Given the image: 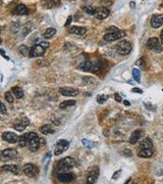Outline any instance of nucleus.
I'll return each mask as SVG.
<instances>
[{
  "label": "nucleus",
  "mask_w": 163,
  "mask_h": 184,
  "mask_svg": "<svg viewBox=\"0 0 163 184\" xmlns=\"http://www.w3.org/2000/svg\"><path fill=\"white\" fill-rule=\"evenodd\" d=\"M24 172H25V174L27 176H29V177H34V176H36L37 173H38V169H37V167L33 164H27L25 165V167H24Z\"/></svg>",
  "instance_id": "15"
},
{
  "label": "nucleus",
  "mask_w": 163,
  "mask_h": 184,
  "mask_svg": "<svg viewBox=\"0 0 163 184\" xmlns=\"http://www.w3.org/2000/svg\"><path fill=\"white\" fill-rule=\"evenodd\" d=\"M40 131H41V133L44 135H49V134H52L53 132H54V130H53L49 125H44L40 128Z\"/></svg>",
  "instance_id": "28"
},
{
  "label": "nucleus",
  "mask_w": 163,
  "mask_h": 184,
  "mask_svg": "<svg viewBox=\"0 0 163 184\" xmlns=\"http://www.w3.org/2000/svg\"><path fill=\"white\" fill-rule=\"evenodd\" d=\"M150 24L152 26V28L158 29L163 25V15H154L153 17L151 18Z\"/></svg>",
  "instance_id": "14"
},
{
  "label": "nucleus",
  "mask_w": 163,
  "mask_h": 184,
  "mask_svg": "<svg viewBox=\"0 0 163 184\" xmlns=\"http://www.w3.org/2000/svg\"><path fill=\"white\" fill-rule=\"evenodd\" d=\"M29 125H30V120L28 118H20V120L15 122V124L13 125V129H15L17 131L23 132Z\"/></svg>",
  "instance_id": "9"
},
{
  "label": "nucleus",
  "mask_w": 163,
  "mask_h": 184,
  "mask_svg": "<svg viewBox=\"0 0 163 184\" xmlns=\"http://www.w3.org/2000/svg\"><path fill=\"white\" fill-rule=\"evenodd\" d=\"M147 47H148L149 49L154 50L155 52L157 53H160L163 49L161 43H160V41L158 40V38L156 37H151L150 39L147 41Z\"/></svg>",
  "instance_id": "5"
},
{
  "label": "nucleus",
  "mask_w": 163,
  "mask_h": 184,
  "mask_svg": "<svg viewBox=\"0 0 163 184\" xmlns=\"http://www.w3.org/2000/svg\"><path fill=\"white\" fill-rule=\"evenodd\" d=\"M133 77L135 79L136 82H140L141 81V74H140V71L138 69H133Z\"/></svg>",
  "instance_id": "32"
},
{
  "label": "nucleus",
  "mask_w": 163,
  "mask_h": 184,
  "mask_svg": "<svg viewBox=\"0 0 163 184\" xmlns=\"http://www.w3.org/2000/svg\"><path fill=\"white\" fill-rule=\"evenodd\" d=\"M140 147L141 150H144V148H152L153 147V142L150 138H146V139H143L142 141H140Z\"/></svg>",
  "instance_id": "24"
},
{
  "label": "nucleus",
  "mask_w": 163,
  "mask_h": 184,
  "mask_svg": "<svg viewBox=\"0 0 163 184\" xmlns=\"http://www.w3.org/2000/svg\"><path fill=\"white\" fill-rule=\"evenodd\" d=\"M67 1H74V0H67Z\"/></svg>",
  "instance_id": "46"
},
{
  "label": "nucleus",
  "mask_w": 163,
  "mask_h": 184,
  "mask_svg": "<svg viewBox=\"0 0 163 184\" xmlns=\"http://www.w3.org/2000/svg\"><path fill=\"white\" fill-rule=\"evenodd\" d=\"M120 172H121V171H120V170H118V171H116V172H115V174H113V175H112V179H113V180H116L117 178L119 177Z\"/></svg>",
  "instance_id": "37"
},
{
  "label": "nucleus",
  "mask_w": 163,
  "mask_h": 184,
  "mask_svg": "<svg viewBox=\"0 0 163 184\" xmlns=\"http://www.w3.org/2000/svg\"><path fill=\"white\" fill-rule=\"evenodd\" d=\"M160 37H161V41H162V43H163V30L161 31V34H160Z\"/></svg>",
  "instance_id": "43"
},
{
  "label": "nucleus",
  "mask_w": 163,
  "mask_h": 184,
  "mask_svg": "<svg viewBox=\"0 0 163 184\" xmlns=\"http://www.w3.org/2000/svg\"><path fill=\"white\" fill-rule=\"evenodd\" d=\"M7 110H6V107H5L4 104H1V115H6Z\"/></svg>",
  "instance_id": "38"
},
{
  "label": "nucleus",
  "mask_w": 163,
  "mask_h": 184,
  "mask_svg": "<svg viewBox=\"0 0 163 184\" xmlns=\"http://www.w3.org/2000/svg\"><path fill=\"white\" fill-rule=\"evenodd\" d=\"M30 50L27 45H20L18 47V52L20 53L23 56H30Z\"/></svg>",
  "instance_id": "27"
},
{
  "label": "nucleus",
  "mask_w": 163,
  "mask_h": 184,
  "mask_svg": "<svg viewBox=\"0 0 163 184\" xmlns=\"http://www.w3.org/2000/svg\"><path fill=\"white\" fill-rule=\"evenodd\" d=\"M60 5V0H43V6L45 8L52 9Z\"/></svg>",
  "instance_id": "16"
},
{
  "label": "nucleus",
  "mask_w": 163,
  "mask_h": 184,
  "mask_svg": "<svg viewBox=\"0 0 163 184\" xmlns=\"http://www.w3.org/2000/svg\"><path fill=\"white\" fill-rule=\"evenodd\" d=\"M2 139L9 143H17L20 140V136H17L13 132H4V133H2Z\"/></svg>",
  "instance_id": "10"
},
{
  "label": "nucleus",
  "mask_w": 163,
  "mask_h": 184,
  "mask_svg": "<svg viewBox=\"0 0 163 184\" xmlns=\"http://www.w3.org/2000/svg\"><path fill=\"white\" fill-rule=\"evenodd\" d=\"M71 21H73V17L71 15H69L68 18H67V21H66V23H65V27H68L69 25H71Z\"/></svg>",
  "instance_id": "39"
},
{
  "label": "nucleus",
  "mask_w": 163,
  "mask_h": 184,
  "mask_svg": "<svg viewBox=\"0 0 163 184\" xmlns=\"http://www.w3.org/2000/svg\"><path fill=\"white\" fill-rule=\"evenodd\" d=\"M68 32L71 34H76V35H85L87 33V29L84 28V27H71V29L68 30Z\"/></svg>",
  "instance_id": "19"
},
{
  "label": "nucleus",
  "mask_w": 163,
  "mask_h": 184,
  "mask_svg": "<svg viewBox=\"0 0 163 184\" xmlns=\"http://www.w3.org/2000/svg\"><path fill=\"white\" fill-rule=\"evenodd\" d=\"M130 6H132V7H133V6H135V3H133V2H132V3H130Z\"/></svg>",
  "instance_id": "45"
},
{
  "label": "nucleus",
  "mask_w": 163,
  "mask_h": 184,
  "mask_svg": "<svg viewBox=\"0 0 163 184\" xmlns=\"http://www.w3.org/2000/svg\"><path fill=\"white\" fill-rule=\"evenodd\" d=\"M74 104H76V101H74V100H65V101L61 102L59 107L61 110H64V109H66V107H74Z\"/></svg>",
  "instance_id": "30"
},
{
  "label": "nucleus",
  "mask_w": 163,
  "mask_h": 184,
  "mask_svg": "<svg viewBox=\"0 0 163 184\" xmlns=\"http://www.w3.org/2000/svg\"><path fill=\"white\" fill-rule=\"evenodd\" d=\"M69 146V142L67 140L61 139L59 140L55 145V150H54V155L55 156H60L61 153H63L64 151L67 150Z\"/></svg>",
  "instance_id": "7"
},
{
  "label": "nucleus",
  "mask_w": 163,
  "mask_h": 184,
  "mask_svg": "<svg viewBox=\"0 0 163 184\" xmlns=\"http://www.w3.org/2000/svg\"><path fill=\"white\" fill-rule=\"evenodd\" d=\"M109 15H110V10H109L107 7H99V8H96L95 12V18H99V20H104V18H108Z\"/></svg>",
  "instance_id": "11"
},
{
  "label": "nucleus",
  "mask_w": 163,
  "mask_h": 184,
  "mask_svg": "<svg viewBox=\"0 0 163 184\" xmlns=\"http://www.w3.org/2000/svg\"><path fill=\"white\" fill-rule=\"evenodd\" d=\"M45 50H46V48L41 43L34 45L30 50V58H38V56L43 55L45 53Z\"/></svg>",
  "instance_id": "8"
},
{
  "label": "nucleus",
  "mask_w": 163,
  "mask_h": 184,
  "mask_svg": "<svg viewBox=\"0 0 163 184\" xmlns=\"http://www.w3.org/2000/svg\"><path fill=\"white\" fill-rule=\"evenodd\" d=\"M59 93L63 96H77L79 94V90L71 87H62L59 89Z\"/></svg>",
  "instance_id": "13"
},
{
  "label": "nucleus",
  "mask_w": 163,
  "mask_h": 184,
  "mask_svg": "<svg viewBox=\"0 0 163 184\" xmlns=\"http://www.w3.org/2000/svg\"><path fill=\"white\" fill-rule=\"evenodd\" d=\"M4 97H5V99H6V101H8L9 104H12L13 100H14V99H13L12 94L10 93V92H6V93H5V95H4Z\"/></svg>",
  "instance_id": "36"
},
{
  "label": "nucleus",
  "mask_w": 163,
  "mask_h": 184,
  "mask_svg": "<svg viewBox=\"0 0 163 184\" xmlns=\"http://www.w3.org/2000/svg\"><path fill=\"white\" fill-rule=\"evenodd\" d=\"M57 178L60 182H71L74 179V175L71 172H58Z\"/></svg>",
  "instance_id": "12"
},
{
  "label": "nucleus",
  "mask_w": 163,
  "mask_h": 184,
  "mask_svg": "<svg viewBox=\"0 0 163 184\" xmlns=\"http://www.w3.org/2000/svg\"><path fill=\"white\" fill-rule=\"evenodd\" d=\"M12 93L13 95H14L17 98H23L24 97V90L20 87H18V86H14V87H12Z\"/></svg>",
  "instance_id": "26"
},
{
  "label": "nucleus",
  "mask_w": 163,
  "mask_h": 184,
  "mask_svg": "<svg viewBox=\"0 0 163 184\" xmlns=\"http://www.w3.org/2000/svg\"><path fill=\"white\" fill-rule=\"evenodd\" d=\"M13 12L17 13L18 15H28L29 13V10L27 8V6L25 4H18L17 7L13 10Z\"/></svg>",
  "instance_id": "20"
},
{
  "label": "nucleus",
  "mask_w": 163,
  "mask_h": 184,
  "mask_svg": "<svg viewBox=\"0 0 163 184\" xmlns=\"http://www.w3.org/2000/svg\"><path fill=\"white\" fill-rule=\"evenodd\" d=\"M92 67H93V63L90 61H85L84 63H82L80 64L79 69L82 70L84 72H91L92 71Z\"/></svg>",
  "instance_id": "21"
},
{
  "label": "nucleus",
  "mask_w": 163,
  "mask_h": 184,
  "mask_svg": "<svg viewBox=\"0 0 163 184\" xmlns=\"http://www.w3.org/2000/svg\"><path fill=\"white\" fill-rule=\"evenodd\" d=\"M0 52H1V54L3 55V58H4L5 59H9L8 56H6V55H5V53H4V50H3V49H1V50H0Z\"/></svg>",
  "instance_id": "42"
},
{
  "label": "nucleus",
  "mask_w": 163,
  "mask_h": 184,
  "mask_svg": "<svg viewBox=\"0 0 163 184\" xmlns=\"http://www.w3.org/2000/svg\"><path fill=\"white\" fill-rule=\"evenodd\" d=\"M124 105H130V102H129V101H127V100H124Z\"/></svg>",
  "instance_id": "44"
},
{
  "label": "nucleus",
  "mask_w": 163,
  "mask_h": 184,
  "mask_svg": "<svg viewBox=\"0 0 163 184\" xmlns=\"http://www.w3.org/2000/svg\"><path fill=\"white\" fill-rule=\"evenodd\" d=\"M116 51L120 55H127L132 51V44L127 41V40H122L118 44L116 45Z\"/></svg>",
  "instance_id": "4"
},
{
  "label": "nucleus",
  "mask_w": 163,
  "mask_h": 184,
  "mask_svg": "<svg viewBox=\"0 0 163 184\" xmlns=\"http://www.w3.org/2000/svg\"><path fill=\"white\" fill-rule=\"evenodd\" d=\"M114 97H115V100L117 102H121V97H120V95L118 93H115L114 94Z\"/></svg>",
  "instance_id": "40"
},
{
  "label": "nucleus",
  "mask_w": 163,
  "mask_h": 184,
  "mask_svg": "<svg viewBox=\"0 0 163 184\" xmlns=\"http://www.w3.org/2000/svg\"><path fill=\"white\" fill-rule=\"evenodd\" d=\"M142 137V131L141 130H135L132 134H130V144H136L139 139Z\"/></svg>",
  "instance_id": "18"
},
{
  "label": "nucleus",
  "mask_w": 163,
  "mask_h": 184,
  "mask_svg": "<svg viewBox=\"0 0 163 184\" xmlns=\"http://www.w3.org/2000/svg\"><path fill=\"white\" fill-rule=\"evenodd\" d=\"M99 176V171L98 170H94V171H91L90 174L87 177V182L88 183H95Z\"/></svg>",
  "instance_id": "23"
},
{
  "label": "nucleus",
  "mask_w": 163,
  "mask_h": 184,
  "mask_svg": "<svg viewBox=\"0 0 163 184\" xmlns=\"http://www.w3.org/2000/svg\"><path fill=\"white\" fill-rule=\"evenodd\" d=\"M136 66H139L142 69H145V66H146V63H145V59L143 58H139L137 61H136Z\"/></svg>",
  "instance_id": "34"
},
{
  "label": "nucleus",
  "mask_w": 163,
  "mask_h": 184,
  "mask_svg": "<svg viewBox=\"0 0 163 184\" xmlns=\"http://www.w3.org/2000/svg\"><path fill=\"white\" fill-rule=\"evenodd\" d=\"M124 36H125L124 31L116 30V31H113V32H107V33L103 36V40L106 42H112V41H115V40L121 39V38Z\"/></svg>",
  "instance_id": "3"
},
{
  "label": "nucleus",
  "mask_w": 163,
  "mask_h": 184,
  "mask_svg": "<svg viewBox=\"0 0 163 184\" xmlns=\"http://www.w3.org/2000/svg\"><path fill=\"white\" fill-rule=\"evenodd\" d=\"M40 144H41V139L38 137V135L34 132L29 133V148L31 151H37L39 150Z\"/></svg>",
  "instance_id": "2"
},
{
  "label": "nucleus",
  "mask_w": 163,
  "mask_h": 184,
  "mask_svg": "<svg viewBox=\"0 0 163 184\" xmlns=\"http://www.w3.org/2000/svg\"><path fill=\"white\" fill-rule=\"evenodd\" d=\"M76 166V161L73 159V158H64L62 159H60L59 162L57 163V171L58 172H66L68 171V170L73 169V168Z\"/></svg>",
  "instance_id": "1"
},
{
  "label": "nucleus",
  "mask_w": 163,
  "mask_h": 184,
  "mask_svg": "<svg viewBox=\"0 0 163 184\" xmlns=\"http://www.w3.org/2000/svg\"><path fill=\"white\" fill-rule=\"evenodd\" d=\"M139 156H141V158H151L152 156H153V150H152V148H144V150H141L139 151L138 153Z\"/></svg>",
  "instance_id": "22"
},
{
  "label": "nucleus",
  "mask_w": 163,
  "mask_h": 184,
  "mask_svg": "<svg viewBox=\"0 0 163 184\" xmlns=\"http://www.w3.org/2000/svg\"><path fill=\"white\" fill-rule=\"evenodd\" d=\"M83 10H84L86 13H88V15H94L96 12V8L93 6H84L83 7Z\"/></svg>",
  "instance_id": "31"
},
{
  "label": "nucleus",
  "mask_w": 163,
  "mask_h": 184,
  "mask_svg": "<svg viewBox=\"0 0 163 184\" xmlns=\"http://www.w3.org/2000/svg\"><path fill=\"white\" fill-rule=\"evenodd\" d=\"M82 143H83V145L87 148H93L95 145L94 142L90 141V140H88V139H82Z\"/></svg>",
  "instance_id": "33"
},
{
  "label": "nucleus",
  "mask_w": 163,
  "mask_h": 184,
  "mask_svg": "<svg viewBox=\"0 0 163 184\" xmlns=\"http://www.w3.org/2000/svg\"><path fill=\"white\" fill-rule=\"evenodd\" d=\"M133 92H135V93H140V94H142V93H143V90H142V89H140V88H133Z\"/></svg>",
  "instance_id": "41"
},
{
  "label": "nucleus",
  "mask_w": 163,
  "mask_h": 184,
  "mask_svg": "<svg viewBox=\"0 0 163 184\" xmlns=\"http://www.w3.org/2000/svg\"><path fill=\"white\" fill-rule=\"evenodd\" d=\"M107 99H108V96L107 95H99L97 96V102L98 104H104L105 101H107Z\"/></svg>",
  "instance_id": "35"
},
{
  "label": "nucleus",
  "mask_w": 163,
  "mask_h": 184,
  "mask_svg": "<svg viewBox=\"0 0 163 184\" xmlns=\"http://www.w3.org/2000/svg\"><path fill=\"white\" fill-rule=\"evenodd\" d=\"M18 144L20 147H26L29 144V133L23 134L22 136H20V140H18Z\"/></svg>",
  "instance_id": "25"
},
{
  "label": "nucleus",
  "mask_w": 163,
  "mask_h": 184,
  "mask_svg": "<svg viewBox=\"0 0 163 184\" xmlns=\"http://www.w3.org/2000/svg\"><path fill=\"white\" fill-rule=\"evenodd\" d=\"M17 150L15 148H7L1 151V159L2 161H10L17 156Z\"/></svg>",
  "instance_id": "6"
},
{
  "label": "nucleus",
  "mask_w": 163,
  "mask_h": 184,
  "mask_svg": "<svg viewBox=\"0 0 163 184\" xmlns=\"http://www.w3.org/2000/svg\"><path fill=\"white\" fill-rule=\"evenodd\" d=\"M1 170L4 172H11L13 174H18L20 173V168L17 166H14V165H3L1 167Z\"/></svg>",
  "instance_id": "17"
},
{
  "label": "nucleus",
  "mask_w": 163,
  "mask_h": 184,
  "mask_svg": "<svg viewBox=\"0 0 163 184\" xmlns=\"http://www.w3.org/2000/svg\"><path fill=\"white\" fill-rule=\"evenodd\" d=\"M55 33H56V30L54 28H49L45 31V33L43 34V37L45 39H50V38H52L54 36Z\"/></svg>",
  "instance_id": "29"
}]
</instances>
